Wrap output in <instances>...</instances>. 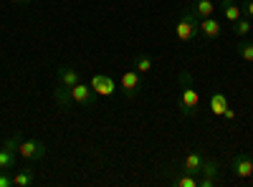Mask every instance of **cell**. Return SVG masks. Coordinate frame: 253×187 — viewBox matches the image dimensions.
<instances>
[{
	"instance_id": "cell-7",
	"label": "cell",
	"mask_w": 253,
	"mask_h": 187,
	"mask_svg": "<svg viewBox=\"0 0 253 187\" xmlns=\"http://www.w3.org/2000/svg\"><path fill=\"white\" fill-rule=\"evenodd\" d=\"M117 86H119V91L124 94V99H134V96L139 94V89H142V74H137V71H124Z\"/></svg>"
},
{
	"instance_id": "cell-12",
	"label": "cell",
	"mask_w": 253,
	"mask_h": 187,
	"mask_svg": "<svg viewBox=\"0 0 253 187\" xmlns=\"http://www.w3.org/2000/svg\"><path fill=\"white\" fill-rule=\"evenodd\" d=\"M220 10H223V18L228 20L230 26H233L238 18H243V10H241L238 0H220Z\"/></svg>"
},
{
	"instance_id": "cell-10",
	"label": "cell",
	"mask_w": 253,
	"mask_h": 187,
	"mask_svg": "<svg viewBox=\"0 0 253 187\" xmlns=\"http://www.w3.org/2000/svg\"><path fill=\"white\" fill-rule=\"evenodd\" d=\"M203 162H205V154L190 152V154H185L182 162H180V172H187V175H195V177H198V172H200V167H203Z\"/></svg>"
},
{
	"instance_id": "cell-8",
	"label": "cell",
	"mask_w": 253,
	"mask_h": 187,
	"mask_svg": "<svg viewBox=\"0 0 253 187\" xmlns=\"http://www.w3.org/2000/svg\"><path fill=\"white\" fill-rule=\"evenodd\" d=\"M230 170H233V175L238 180H248V177H253V159L246 152H238L230 159Z\"/></svg>"
},
{
	"instance_id": "cell-4",
	"label": "cell",
	"mask_w": 253,
	"mask_h": 187,
	"mask_svg": "<svg viewBox=\"0 0 253 187\" xmlns=\"http://www.w3.org/2000/svg\"><path fill=\"white\" fill-rule=\"evenodd\" d=\"M69 101H71V107H94L96 94H94V89L89 84L79 81V84L69 86Z\"/></svg>"
},
{
	"instance_id": "cell-9",
	"label": "cell",
	"mask_w": 253,
	"mask_h": 187,
	"mask_svg": "<svg viewBox=\"0 0 253 187\" xmlns=\"http://www.w3.org/2000/svg\"><path fill=\"white\" fill-rule=\"evenodd\" d=\"M220 20H215L213 15L210 18H200V38L205 40H218L220 38Z\"/></svg>"
},
{
	"instance_id": "cell-23",
	"label": "cell",
	"mask_w": 253,
	"mask_h": 187,
	"mask_svg": "<svg viewBox=\"0 0 253 187\" xmlns=\"http://www.w3.org/2000/svg\"><path fill=\"white\" fill-rule=\"evenodd\" d=\"M223 119H225V121H233V119H236V112H233V109L228 107V109L223 112Z\"/></svg>"
},
{
	"instance_id": "cell-21",
	"label": "cell",
	"mask_w": 253,
	"mask_h": 187,
	"mask_svg": "<svg viewBox=\"0 0 253 187\" xmlns=\"http://www.w3.org/2000/svg\"><path fill=\"white\" fill-rule=\"evenodd\" d=\"M0 187H13V177L8 170H0Z\"/></svg>"
},
{
	"instance_id": "cell-15",
	"label": "cell",
	"mask_w": 253,
	"mask_h": 187,
	"mask_svg": "<svg viewBox=\"0 0 253 187\" xmlns=\"http://www.w3.org/2000/svg\"><path fill=\"white\" fill-rule=\"evenodd\" d=\"M190 8H193V13L198 18H210V15L215 13V3H213V0H193Z\"/></svg>"
},
{
	"instance_id": "cell-13",
	"label": "cell",
	"mask_w": 253,
	"mask_h": 187,
	"mask_svg": "<svg viewBox=\"0 0 253 187\" xmlns=\"http://www.w3.org/2000/svg\"><path fill=\"white\" fill-rule=\"evenodd\" d=\"M15 164H18V152L10 150L8 144H3V147H0V170L13 172V170H15Z\"/></svg>"
},
{
	"instance_id": "cell-17",
	"label": "cell",
	"mask_w": 253,
	"mask_h": 187,
	"mask_svg": "<svg viewBox=\"0 0 253 187\" xmlns=\"http://www.w3.org/2000/svg\"><path fill=\"white\" fill-rule=\"evenodd\" d=\"M36 180H33V172L31 170H15L13 175V187H31Z\"/></svg>"
},
{
	"instance_id": "cell-5",
	"label": "cell",
	"mask_w": 253,
	"mask_h": 187,
	"mask_svg": "<svg viewBox=\"0 0 253 187\" xmlns=\"http://www.w3.org/2000/svg\"><path fill=\"white\" fill-rule=\"evenodd\" d=\"M218 182H220V164H218V159L205 157L203 167L198 172V187H215Z\"/></svg>"
},
{
	"instance_id": "cell-6",
	"label": "cell",
	"mask_w": 253,
	"mask_h": 187,
	"mask_svg": "<svg viewBox=\"0 0 253 187\" xmlns=\"http://www.w3.org/2000/svg\"><path fill=\"white\" fill-rule=\"evenodd\" d=\"M89 86L94 89L96 96H104V99H109V96H114L119 91L117 81L112 76H107V74H91L89 76Z\"/></svg>"
},
{
	"instance_id": "cell-24",
	"label": "cell",
	"mask_w": 253,
	"mask_h": 187,
	"mask_svg": "<svg viewBox=\"0 0 253 187\" xmlns=\"http://www.w3.org/2000/svg\"><path fill=\"white\" fill-rule=\"evenodd\" d=\"M10 3H13V5H28L31 0H10Z\"/></svg>"
},
{
	"instance_id": "cell-25",
	"label": "cell",
	"mask_w": 253,
	"mask_h": 187,
	"mask_svg": "<svg viewBox=\"0 0 253 187\" xmlns=\"http://www.w3.org/2000/svg\"><path fill=\"white\" fill-rule=\"evenodd\" d=\"M238 3H243V0H238Z\"/></svg>"
},
{
	"instance_id": "cell-18",
	"label": "cell",
	"mask_w": 253,
	"mask_h": 187,
	"mask_svg": "<svg viewBox=\"0 0 253 187\" xmlns=\"http://www.w3.org/2000/svg\"><path fill=\"white\" fill-rule=\"evenodd\" d=\"M236 53H238V58L253 64V40H241V43L236 46Z\"/></svg>"
},
{
	"instance_id": "cell-11",
	"label": "cell",
	"mask_w": 253,
	"mask_h": 187,
	"mask_svg": "<svg viewBox=\"0 0 253 187\" xmlns=\"http://www.w3.org/2000/svg\"><path fill=\"white\" fill-rule=\"evenodd\" d=\"M81 81V74H79V69H74V66H58L56 69V84H61V86H74V84H79Z\"/></svg>"
},
{
	"instance_id": "cell-16",
	"label": "cell",
	"mask_w": 253,
	"mask_h": 187,
	"mask_svg": "<svg viewBox=\"0 0 253 187\" xmlns=\"http://www.w3.org/2000/svg\"><path fill=\"white\" fill-rule=\"evenodd\" d=\"M132 69H134L137 74L147 76V74L152 71V58L147 56V53H137V56H134V61H132Z\"/></svg>"
},
{
	"instance_id": "cell-20",
	"label": "cell",
	"mask_w": 253,
	"mask_h": 187,
	"mask_svg": "<svg viewBox=\"0 0 253 187\" xmlns=\"http://www.w3.org/2000/svg\"><path fill=\"white\" fill-rule=\"evenodd\" d=\"M172 185H177V187H198V177L195 175H187V172H182L180 177H175V180H170Z\"/></svg>"
},
{
	"instance_id": "cell-2",
	"label": "cell",
	"mask_w": 253,
	"mask_h": 187,
	"mask_svg": "<svg viewBox=\"0 0 253 187\" xmlns=\"http://www.w3.org/2000/svg\"><path fill=\"white\" fill-rule=\"evenodd\" d=\"M175 36L180 43H193L195 38H200V18L193 13V8H190V3L182 8L177 23H175Z\"/></svg>"
},
{
	"instance_id": "cell-3",
	"label": "cell",
	"mask_w": 253,
	"mask_h": 187,
	"mask_svg": "<svg viewBox=\"0 0 253 187\" xmlns=\"http://www.w3.org/2000/svg\"><path fill=\"white\" fill-rule=\"evenodd\" d=\"M46 154H48V147L41 139H20L18 144V157L26 162H41Z\"/></svg>"
},
{
	"instance_id": "cell-22",
	"label": "cell",
	"mask_w": 253,
	"mask_h": 187,
	"mask_svg": "<svg viewBox=\"0 0 253 187\" xmlns=\"http://www.w3.org/2000/svg\"><path fill=\"white\" fill-rule=\"evenodd\" d=\"M241 10H243L246 18H253V0H243V3H241Z\"/></svg>"
},
{
	"instance_id": "cell-14",
	"label": "cell",
	"mask_w": 253,
	"mask_h": 187,
	"mask_svg": "<svg viewBox=\"0 0 253 187\" xmlns=\"http://www.w3.org/2000/svg\"><path fill=\"white\" fill-rule=\"evenodd\" d=\"M208 107H210V112H213V114L223 116V112L228 109V96L220 89H215L213 94H210V104H208Z\"/></svg>"
},
{
	"instance_id": "cell-19",
	"label": "cell",
	"mask_w": 253,
	"mask_h": 187,
	"mask_svg": "<svg viewBox=\"0 0 253 187\" xmlns=\"http://www.w3.org/2000/svg\"><path fill=\"white\" fill-rule=\"evenodd\" d=\"M251 31H253V26H251V18H246V15H243V18H238L236 23H233V33H236L238 38H246Z\"/></svg>"
},
{
	"instance_id": "cell-1",
	"label": "cell",
	"mask_w": 253,
	"mask_h": 187,
	"mask_svg": "<svg viewBox=\"0 0 253 187\" xmlns=\"http://www.w3.org/2000/svg\"><path fill=\"white\" fill-rule=\"evenodd\" d=\"M177 109H180V116H185V119H193L198 114V109H200V94L195 89V81H193V74H190V71H182L180 74Z\"/></svg>"
}]
</instances>
